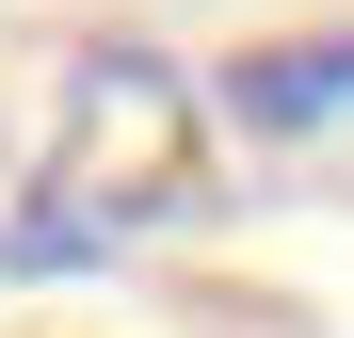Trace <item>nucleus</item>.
<instances>
[{
	"instance_id": "nucleus-1",
	"label": "nucleus",
	"mask_w": 354,
	"mask_h": 338,
	"mask_svg": "<svg viewBox=\"0 0 354 338\" xmlns=\"http://www.w3.org/2000/svg\"><path fill=\"white\" fill-rule=\"evenodd\" d=\"M194 161H209V97L161 65L145 32H97L81 65H65V113H48V161H32V194H17V258H113V242H145V225L194 194Z\"/></svg>"
},
{
	"instance_id": "nucleus-2",
	"label": "nucleus",
	"mask_w": 354,
	"mask_h": 338,
	"mask_svg": "<svg viewBox=\"0 0 354 338\" xmlns=\"http://www.w3.org/2000/svg\"><path fill=\"white\" fill-rule=\"evenodd\" d=\"M225 113H242V129H322V113H354V32L242 48V65H225Z\"/></svg>"
}]
</instances>
